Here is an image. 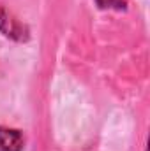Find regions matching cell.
<instances>
[{
  "label": "cell",
  "instance_id": "cell-1",
  "mask_svg": "<svg viewBox=\"0 0 150 151\" xmlns=\"http://www.w3.org/2000/svg\"><path fill=\"white\" fill-rule=\"evenodd\" d=\"M23 144L25 139L18 130L0 127V151H21Z\"/></svg>",
  "mask_w": 150,
  "mask_h": 151
}]
</instances>
